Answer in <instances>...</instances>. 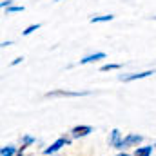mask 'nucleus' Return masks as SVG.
Segmentation results:
<instances>
[{
	"instance_id": "1",
	"label": "nucleus",
	"mask_w": 156,
	"mask_h": 156,
	"mask_svg": "<svg viewBox=\"0 0 156 156\" xmlns=\"http://www.w3.org/2000/svg\"><path fill=\"white\" fill-rule=\"evenodd\" d=\"M71 144V140H67V138H58L55 144H51L47 149H44V154L45 156H49V154H53V153H56V151H60L64 145H69Z\"/></svg>"
},
{
	"instance_id": "2",
	"label": "nucleus",
	"mask_w": 156,
	"mask_h": 156,
	"mask_svg": "<svg viewBox=\"0 0 156 156\" xmlns=\"http://www.w3.org/2000/svg\"><path fill=\"white\" fill-rule=\"evenodd\" d=\"M87 91H51L45 96L47 98H55V96H87Z\"/></svg>"
},
{
	"instance_id": "3",
	"label": "nucleus",
	"mask_w": 156,
	"mask_h": 156,
	"mask_svg": "<svg viewBox=\"0 0 156 156\" xmlns=\"http://www.w3.org/2000/svg\"><path fill=\"white\" fill-rule=\"evenodd\" d=\"M142 140H144V136H142V134H127V136L122 140L120 149H125V147H131V145H138Z\"/></svg>"
},
{
	"instance_id": "4",
	"label": "nucleus",
	"mask_w": 156,
	"mask_h": 156,
	"mask_svg": "<svg viewBox=\"0 0 156 156\" xmlns=\"http://www.w3.org/2000/svg\"><path fill=\"white\" fill-rule=\"evenodd\" d=\"M89 133H93V127L91 125H78L71 131V136L73 138H82V136H87Z\"/></svg>"
},
{
	"instance_id": "5",
	"label": "nucleus",
	"mask_w": 156,
	"mask_h": 156,
	"mask_svg": "<svg viewBox=\"0 0 156 156\" xmlns=\"http://www.w3.org/2000/svg\"><path fill=\"white\" fill-rule=\"evenodd\" d=\"M151 75H154V71H144V73H133V75H122L120 80L122 82H133V80H140V78H147L151 76Z\"/></svg>"
},
{
	"instance_id": "6",
	"label": "nucleus",
	"mask_w": 156,
	"mask_h": 156,
	"mask_svg": "<svg viewBox=\"0 0 156 156\" xmlns=\"http://www.w3.org/2000/svg\"><path fill=\"white\" fill-rule=\"evenodd\" d=\"M122 136H120V131L118 129H113V133H111V138H109V144L113 145V147H116V149H120V145H122Z\"/></svg>"
},
{
	"instance_id": "7",
	"label": "nucleus",
	"mask_w": 156,
	"mask_h": 156,
	"mask_svg": "<svg viewBox=\"0 0 156 156\" xmlns=\"http://www.w3.org/2000/svg\"><path fill=\"white\" fill-rule=\"evenodd\" d=\"M105 58V53H94V55H89L85 58L80 60V64H91V62H98V60H104Z\"/></svg>"
},
{
	"instance_id": "8",
	"label": "nucleus",
	"mask_w": 156,
	"mask_h": 156,
	"mask_svg": "<svg viewBox=\"0 0 156 156\" xmlns=\"http://www.w3.org/2000/svg\"><path fill=\"white\" fill-rule=\"evenodd\" d=\"M153 153V145H145V147H136L134 156H151Z\"/></svg>"
},
{
	"instance_id": "9",
	"label": "nucleus",
	"mask_w": 156,
	"mask_h": 156,
	"mask_svg": "<svg viewBox=\"0 0 156 156\" xmlns=\"http://www.w3.org/2000/svg\"><path fill=\"white\" fill-rule=\"evenodd\" d=\"M15 154H16V147L15 145H5L0 151V156H15Z\"/></svg>"
},
{
	"instance_id": "10",
	"label": "nucleus",
	"mask_w": 156,
	"mask_h": 156,
	"mask_svg": "<svg viewBox=\"0 0 156 156\" xmlns=\"http://www.w3.org/2000/svg\"><path fill=\"white\" fill-rule=\"evenodd\" d=\"M113 18H115L113 15H104V16H93L91 22H93V24H96V22H111Z\"/></svg>"
},
{
	"instance_id": "11",
	"label": "nucleus",
	"mask_w": 156,
	"mask_h": 156,
	"mask_svg": "<svg viewBox=\"0 0 156 156\" xmlns=\"http://www.w3.org/2000/svg\"><path fill=\"white\" fill-rule=\"evenodd\" d=\"M120 67H122V64H105V66H102L100 71H115V69H120Z\"/></svg>"
},
{
	"instance_id": "12",
	"label": "nucleus",
	"mask_w": 156,
	"mask_h": 156,
	"mask_svg": "<svg viewBox=\"0 0 156 156\" xmlns=\"http://www.w3.org/2000/svg\"><path fill=\"white\" fill-rule=\"evenodd\" d=\"M35 142H37V140H35L33 136H29V134H26V136L22 138V145H26V147L31 145V144H35Z\"/></svg>"
},
{
	"instance_id": "13",
	"label": "nucleus",
	"mask_w": 156,
	"mask_h": 156,
	"mask_svg": "<svg viewBox=\"0 0 156 156\" xmlns=\"http://www.w3.org/2000/svg\"><path fill=\"white\" fill-rule=\"evenodd\" d=\"M40 29V24H33V26H29V27H26V31H22V35H31L33 31H37Z\"/></svg>"
},
{
	"instance_id": "14",
	"label": "nucleus",
	"mask_w": 156,
	"mask_h": 156,
	"mask_svg": "<svg viewBox=\"0 0 156 156\" xmlns=\"http://www.w3.org/2000/svg\"><path fill=\"white\" fill-rule=\"evenodd\" d=\"M24 11V5H11V7H7V13L11 15V13H22Z\"/></svg>"
},
{
	"instance_id": "15",
	"label": "nucleus",
	"mask_w": 156,
	"mask_h": 156,
	"mask_svg": "<svg viewBox=\"0 0 156 156\" xmlns=\"http://www.w3.org/2000/svg\"><path fill=\"white\" fill-rule=\"evenodd\" d=\"M11 2H13V0H4L0 5H2V7H11Z\"/></svg>"
},
{
	"instance_id": "16",
	"label": "nucleus",
	"mask_w": 156,
	"mask_h": 156,
	"mask_svg": "<svg viewBox=\"0 0 156 156\" xmlns=\"http://www.w3.org/2000/svg\"><path fill=\"white\" fill-rule=\"evenodd\" d=\"M22 60H24V58H22V56H20V58H15V60H13V62H11V66H16V64H20V62H22Z\"/></svg>"
},
{
	"instance_id": "17",
	"label": "nucleus",
	"mask_w": 156,
	"mask_h": 156,
	"mask_svg": "<svg viewBox=\"0 0 156 156\" xmlns=\"http://www.w3.org/2000/svg\"><path fill=\"white\" fill-rule=\"evenodd\" d=\"M118 156H129V154L127 153H122V154H118Z\"/></svg>"
},
{
	"instance_id": "18",
	"label": "nucleus",
	"mask_w": 156,
	"mask_h": 156,
	"mask_svg": "<svg viewBox=\"0 0 156 156\" xmlns=\"http://www.w3.org/2000/svg\"><path fill=\"white\" fill-rule=\"evenodd\" d=\"M55 2H60V0H55Z\"/></svg>"
}]
</instances>
